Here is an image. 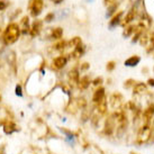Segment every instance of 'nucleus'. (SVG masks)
I'll list each match as a JSON object with an SVG mask.
<instances>
[{"mask_svg":"<svg viewBox=\"0 0 154 154\" xmlns=\"http://www.w3.org/2000/svg\"><path fill=\"white\" fill-rule=\"evenodd\" d=\"M20 29H19V26L16 23H10L2 35V39H4V43L6 45H11V44L16 43L20 36Z\"/></svg>","mask_w":154,"mask_h":154,"instance_id":"obj_1","label":"nucleus"},{"mask_svg":"<svg viewBox=\"0 0 154 154\" xmlns=\"http://www.w3.org/2000/svg\"><path fill=\"white\" fill-rule=\"evenodd\" d=\"M44 7L43 0H29L28 1V11L32 17L36 18L41 15Z\"/></svg>","mask_w":154,"mask_h":154,"instance_id":"obj_2","label":"nucleus"},{"mask_svg":"<svg viewBox=\"0 0 154 154\" xmlns=\"http://www.w3.org/2000/svg\"><path fill=\"white\" fill-rule=\"evenodd\" d=\"M43 28V22L39 20V19H35L33 24L30 25V29H29V34L32 37H35L41 33V30Z\"/></svg>","mask_w":154,"mask_h":154,"instance_id":"obj_3","label":"nucleus"},{"mask_svg":"<svg viewBox=\"0 0 154 154\" xmlns=\"http://www.w3.org/2000/svg\"><path fill=\"white\" fill-rule=\"evenodd\" d=\"M18 26H19V29H20V33H22V34L26 35L27 33H29V29H30L29 17H28V16H24V17L20 19Z\"/></svg>","mask_w":154,"mask_h":154,"instance_id":"obj_4","label":"nucleus"},{"mask_svg":"<svg viewBox=\"0 0 154 154\" xmlns=\"http://www.w3.org/2000/svg\"><path fill=\"white\" fill-rule=\"evenodd\" d=\"M65 64H66V57H64V56H59V57L54 59V61H53V66L57 69V70L64 68Z\"/></svg>","mask_w":154,"mask_h":154,"instance_id":"obj_5","label":"nucleus"},{"mask_svg":"<svg viewBox=\"0 0 154 154\" xmlns=\"http://www.w3.org/2000/svg\"><path fill=\"white\" fill-rule=\"evenodd\" d=\"M150 133H151V129L147 127V126H145L144 128L142 129L141 133H140V135H138V140H140V142H145L147 138H149V136H150Z\"/></svg>","mask_w":154,"mask_h":154,"instance_id":"obj_6","label":"nucleus"},{"mask_svg":"<svg viewBox=\"0 0 154 154\" xmlns=\"http://www.w3.org/2000/svg\"><path fill=\"white\" fill-rule=\"evenodd\" d=\"M63 35V30L61 27H56V28H53L51 30V37L54 39H60Z\"/></svg>","mask_w":154,"mask_h":154,"instance_id":"obj_7","label":"nucleus"},{"mask_svg":"<svg viewBox=\"0 0 154 154\" xmlns=\"http://www.w3.org/2000/svg\"><path fill=\"white\" fill-rule=\"evenodd\" d=\"M103 96H105V92H103V89H99L96 91V94L94 96V103H100L101 100H103Z\"/></svg>","mask_w":154,"mask_h":154,"instance_id":"obj_8","label":"nucleus"},{"mask_svg":"<svg viewBox=\"0 0 154 154\" xmlns=\"http://www.w3.org/2000/svg\"><path fill=\"white\" fill-rule=\"evenodd\" d=\"M138 62H140V57L132 56V57H129L128 60L125 61V65H127V66H134V65H136Z\"/></svg>","mask_w":154,"mask_h":154,"instance_id":"obj_9","label":"nucleus"},{"mask_svg":"<svg viewBox=\"0 0 154 154\" xmlns=\"http://www.w3.org/2000/svg\"><path fill=\"white\" fill-rule=\"evenodd\" d=\"M79 45H81V39L79 38V37H74L72 41H70V43H69V46L71 47H77Z\"/></svg>","mask_w":154,"mask_h":154,"instance_id":"obj_10","label":"nucleus"},{"mask_svg":"<svg viewBox=\"0 0 154 154\" xmlns=\"http://www.w3.org/2000/svg\"><path fill=\"white\" fill-rule=\"evenodd\" d=\"M120 17H122V13H119L117 16H115V17L112 18L110 20V27H114V26L117 25V24L120 22Z\"/></svg>","mask_w":154,"mask_h":154,"instance_id":"obj_11","label":"nucleus"},{"mask_svg":"<svg viewBox=\"0 0 154 154\" xmlns=\"http://www.w3.org/2000/svg\"><path fill=\"white\" fill-rule=\"evenodd\" d=\"M8 6H9V1H7V0H0V10L7 9Z\"/></svg>","mask_w":154,"mask_h":154,"instance_id":"obj_12","label":"nucleus"},{"mask_svg":"<svg viewBox=\"0 0 154 154\" xmlns=\"http://www.w3.org/2000/svg\"><path fill=\"white\" fill-rule=\"evenodd\" d=\"M54 19V14L53 13H50V14H47L46 16H45V18H44V20L46 23H50V22H52Z\"/></svg>","mask_w":154,"mask_h":154,"instance_id":"obj_13","label":"nucleus"},{"mask_svg":"<svg viewBox=\"0 0 154 154\" xmlns=\"http://www.w3.org/2000/svg\"><path fill=\"white\" fill-rule=\"evenodd\" d=\"M64 45H65L64 42H60V43H57L55 45V50H59V51H61V50H63V48H64Z\"/></svg>","mask_w":154,"mask_h":154,"instance_id":"obj_14","label":"nucleus"},{"mask_svg":"<svg viewBox=\"0 0 154 154\" xmlns=\"http://www.w3.org/2000/svg\"><path fill=\"white\" fill-rule=\"evenodd\" d=\"M81 82H82V88H87V86H88V85H89V83H88V78H83V79H82L81 80Z\"/></svg>","mask_w":154,"mask_h":154,"instance_id":"obj_15","label":"nucleus"},{"mask_svg":"<svg viewBox=\"0 0 154 154\" xmlns=\"http://www.w3.org/2000/svg\"><path fill=\"white\" fill-rule=\"evenodd\" d=\"M16 94H19V96H22V87L20 86L16 87Z\"/></svg>","mask_w":154,"mask_h":154,"instance_id":"obj_16","label":"nucleus"},{"mask_svg":"<svg viewBox=\"0 0 154 154\" xmlns=\"http://www.w3.org/2000/svg\"><path fill=\"white\" fill-rule=\"evenodd\" d=\"M112 68H114V63H112V62H110V63L107 65V69H108V70H112Z\"/></svg>","mask_w":154,"mask_h":154,"instance_id":"obj_17","label":"nucleus"},{"mask_svg":"<svg viewBox=\"0 0 154 154\" xmlns=\"http://www.w3.org/2000/svg\"><path fill=\"white\" fill-rule=\"evenodd\" d=\"M52 2H54V4H56V5H59V4H61L63 0H51Z\"/></svg>","mask_w":154,"mask_h":154,"instance_id":"obj_18","label":"nucleus"},{"mask_svg":"<svg viewBox=\"0 0 154 154\" xmlns=\"http://www.w3.org/2000/svg\"><path fill=\"white\" fill-rule=\"evenodd\" d=\"M106 1V5H110V4H112L115 0H105Z\"/></svg>","mask_w":154,"mask_h":154,"instance_id":"obj_19","label":"nucleus"},{"mask_svg":"<svg viewBox=\"0 0 154 154\" xmlns=\"http://www.w3.org/2000/svg\"><path fill=\"white\" fill-rule=\"evenodd\" d=\"M0 34H1V28H0Z\"/></svg>","mask_w":154,"mask_h":154,"instance_id":"obj_20","label":"nucleus"}]
</instances>
